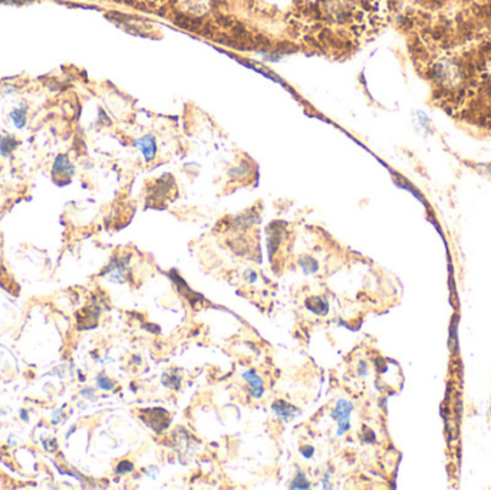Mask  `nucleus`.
Listing matches in <instances>:
<instances>
[{"label": "nucleus", "mask_w": 491, "mask_h": 490, "mask_svg": "<svg viewBox=\"0 0 491 490\" xmlns=\"http://www.w3.org/2000/svg\"><path fill=\"white\" fill-rule=\"evenodd\" d=\"M141 418L145 424L152 429L155 433H161L165 430L170 423H171V416L167 410L164 408H147L141 411Z\"/></svg>", "instance_id": "f257e3e1"}, {"label": "nucleus", "mask_w": 491, "mask_h": 490, "mask_svg": "<svg viewBox=\"0 0 491 490\" xmlns=\"http://www.w3.org/2000/svg\"><path fill=\"white\" fill-rule=\"evenodd\" d=\"M75 173V168L69 161V157L66 154H59L55 159V163L52 165V175L53 181L58 186H65L71 181V177Z\"/></svg>", "instance_id": "f03ea898"}, {"label": "nucleus", "mask_w": 491, "mask_h": 490, "mask_svg": "<svg viewBox=\"0 0 491 490\" xmlns=\"http://www.w3.org/2000/svg\"><path fill=\"white\" fill-rule=\"evenodd\" d=\"M353 410V405L350 401H346V400H339L336 403V407L335 410L332 411V417L338 421V432H336V436H344L345 433L350 429V413Z\"/></svg>", "instance_id": "7ed1b4c3"}, {"label": "nucleus", "mask_w": 491, "mask_h": 490, "mask_svg": "<svg viewBox=\"0 0 491 490\" xmlns=\"http://www.w3.org/2000/svg\"><path fill=\"white\" fill-rule=\"evenodd\" d=\"M106 273L114 282H124L130 274V256L115 258L106 268Z\"/></svg>", "instance_id": "20e7f679"}, {"label": "nucleus", "mask_w": 491, "mask_h": 490, "mask_svg": "<svg viewBox=\"0 0 491 490\" xmlns=\"http://www.w3.org/2000/svg\"><path fill=\"white\" fill-rule=\"evenodd\" d=\"M135 147L141 151V154H143V157H144L147 163H151L157 156V141H155L154 135L147 134L144 137L138 138L135 141Z\"/></svg>", "instance_id": "39448f33"}, {"label": "nucleus", "mask_w": 491, "mask_h": 490, "mask_svg": "<svg viewBox=\"0 0 491 490\" xmlns=\"http://www.w3.org/2000/svg\"><path fill=\"white\" fill-rule=\"evenodd\" d=\"M243 378L248 384V394L253 398H260L264 392V385H263V380L259 377V374L254 370H248L243 374Z\"/></svg>", "instance_id": "423d86ee"}, {"label": "nucleus", "mask_w": 491, "mask_h": 490, "mask_svg": "<svg viewBox=\"0 0 491 490\" xmlns=\"http://www.w3.org/2000/svg\"><path fill=\"white\" fill-rule=\"evenodd\" d=\"M272 408H273V413H275L276 416L279 418H282V420H289V418L296 417V416L300 414V410L297 407L292 405L290 403H286L285 400H277V401H275L273 405H272Z\"/></svg>", "instance_id": "0eeeda50"}, {"label": "nucleus", "mask_w": 491, "mask_h": 490, "mask_svg": "<svg viewBox=\"0 0 491 490\" xmlns=\"http://www.w3.org/2000/svg\"><path fill=\"white\" fill-rule=\"evenodd\" d=\"M304 305L315 315H326L328 311H329V303H328V301L325 298H322V296L309 298V299H306Z\"/></svg>", "instance_id": "6e6552de"}, {"label": "nucleus", "mask_w": 491, "mask_h": 490, "mask_svg": "<svg viewBox=\"0 0 491 490\" xmlns=\"http://www.w3.org/2000/svg\"><path fill=\"white\" fill-rule=\"evenodd\" d=\"M19 144L20 141H17L13 135H0V154L3 157H9Z\"/></svg>", "instance_id": "1a4fd4ad"}, {"label": "nucleus", "mask_w": 491, "mask_h": 490, "mask_svg": "<svg viewBox=\"0 0 491 490\" xmlns=\"http://www.w3.org/2000/svg\"><path fill=\"white\" fill-rule=\"evenodd\" d=\"M10 118H12L13 124L16 125V128H19V130L25 128L26 127V122H28V107L23 104L19 108L13 109L10 112Z\"/></svg>", "instance_id": "9d476101"}, {"label": "nucleus", "mask_w": 491, "mask_h": 490, "mask_svg": "<svg viewBox=\"0 0 491 490\" xmlns=\"http://www.w3.org/2000/svg\"><path fill=\"white\" fill-rule=\"evenodd\" d=\"M162 384L167 388H171L174 391L180 389V387H181V375L177 374V368H173V370H170L168 373L162 375Z\"/></svg>", "instance_id": "9b49d317"}, {"label": "nucleus", "mask_w": 491, "mask_h": 490, "mask_svg": "<svg viewBox=\"0 0 491 490\" xmlns=\"http://www.w3.org/2000/svg\"><path fill=\"white\" fill-rule=\"evenodd\" d=\"M290 488L292 489H309L310 483L302 472H297V475L293 477V480L290 483Z\"/></svg>", "instance_id": "f8f14e48"}, {"label": "nucleus", "mask_w": 491, "mask_h": 490, "mask_svg": "<svg viewBox=\"0 0 491 490\" xmlns=\"http://www.w3.org/2000/svg\"><path fill=\"white\" fill-rule=\"evenodd\" d=\"M300 266H302V269H303V272L306 274L315 273L318 271V262L313 259V258H310V256L302 258L300 259Z\"/></svg>", "instance_id": "ddd939ff"}, {"label": "nucleus", "mask_w": 491, "mask_h": 490, "mask_svg": "<svg viewBox=\"0 0 491 490\" xmlns=\"http://www.w3.org/2000/svg\"><path fill=\"white\" fill-rule=\"evenodd\" d=\"M132 470H134V464H132V461L130 460L119 461L115 469V472L118 475H125V473H130Z\"/></svg>", "instance_id": "4468645a"}, {"label": "nucleus", "mask_w": 491, "mask_h": 490, "mask_svg": "<svg viewBox=\"0 0 491 490\" xmlns=\"http://www.w3.org/2000/svg\"><path fill=\"white\" fill-rule=\"evenodd\" d=\"M98 385L102 389H105V391H111V389H114V387H115V382L112 380L106 378L105 375H98Z\"/></svg>", "instance_id": "2eb2a0df"}, {"label": "nucleus", "mask_w": 491, "mask_h": 490, "mask_svg": "<svg viewBox=\"0 0 491 490\" xmlns=\"http://www.w3.org/2000/svg\"><path fill=\"white\" fill-rule=\"evenodd\" d=\"M230 174L233 175V177H236V178H240V177H245L246 174H247V165H246L245 163H242L239 167H236V168H233L230 171Z\"/></svg>", "instance_id": "dca6fc26"}, {"label": "nucleus", "mask_w": 491, "mask_h": 490, "mask_svg": "<svg viewBox=\"0 0 491 490\" xmlns=\"http://www.w3.org/2000/svg\"><path fill=\"white\" fill-rule=\"evenodd\" d=\"M300 453L303 454V457H306V459H312V456L315 453V448L312 446H304L300 448Z\"/></svg>", "instance_id": "f3484780"}, {"label": "nucleus", "mask_w": 491, "mask_h": 490, "mask_svg": "<svg viewBox=\"0 0 491 490\" xmlns=\"http://www.w3.org/2000/svg\"><path fill=\"white\" fill-rule=\"evenodd\" d=\"M30 1H33V0H0V3H3V4H25Z\"/></svg>", "instance_id": "a211bd4d"}]
</instances>
